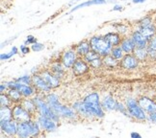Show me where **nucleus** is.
Instances as JSON below:
<instances>
[{"label": "nucleus", "instance_id": "f257e3e1", "mask_svg": "<svg viewBox=\"0 0 156 138\" xmlns=\"http://www.w3.org/2000/svg\"><path fill=\"white\" fill-rule=\"evenodd\" d=\"M73 109L84 116H95L102 118L104 111L99 102V96L98 93H91L84 98L83 102H77L73 105Z\"/></svg>", "mask_w": 156, "mask_h": 138}, {"label": "nucleus", "instance_id": "f03ea898", "mask_svg": "<svg viewBox=\"0 0 156 138\" xmlns=\"http://www.w3.org/2000/svg\"><path fill=\"white\" fill-rule=\"evenodd\" d=\"M46 102L59 116L69 118V119H73L75 117V112L71 109H69V107L66 106L60 103L57 95L48 94L46 96Z\"/></svg>", "mask_w": 156, "mask_h": 138}, {"label": "nucleus", "instance_id": "7ed1b4c3", "mask_svg": "<svg viewBox=\"0 0 156 138\" xmlns=\"http://www.w3.org/2000/svg\"><path fill=\"white\" fill-rule=\"evenodd\" d=\"M40 131L41 126L38 122L32 121V120L19 123V127H17V135L22 138L38 136Z\"/></svg>", "mask_w": 156, "mask_h": 138}, {"label": "nucleus", "instance_id": "20e7f679", "mask_svg": "<svg viewBox=\"0 0 156 138\" xmlns=\"http://www.w3.org/2000/svg\"><path fill=\"white\" fill-rule=\"evenodd\" d=\"M89 42L91 45V49L97 52L99 56L106 57L111 54L112 45L105 37H94L90 39Z\"/></svg>", "mask_w": 156, "mask_h": 138}, {"label": "nucleus", "instance_id": "39448f33", "mask_svg": "<svg viewBox=\"0 0 156 138\" xmlns=\"http://www.w3.org/2000/svg\"><path fill=\"white\" fill-rule=\"evenodd\" d=\"M34 102H35L36 106H37V109H38V111L40 114L44 115L45 117H48V118L54 120L55 122L59 121V115L52 109V107L47 104V102L45 103L43 99H41L39 97H36L34 99Z\"/></svg>", "mask_w": 156, "mask_h": 138}, {"label": "nucleus", "instance_id": "423d86ee", "mask_svg": "<svg viewBox=\"0 0 156 138\" xmlns=\"http://www.w3.org/2000/svg\"><path fill=\"white\" fill-rule=\"evenodd\" d=\"M126 107L127 110L129 112V114L131 116H133L134 118L141 120V121H145L147 119L145 110H144L141 106L139 105L137 101H135L134 99H128L126 102Z\"/></svg>", "mask_w": 156, "mask_h": 138}, {"label": "nucleus", "instance_id": "0eeeda50", "mask_svg": "<svg viewBox=\"0 0 156 138\" xmlns=\"http://www.w3.org/2000/svg\"><path fill=\"white\" fill-rule=\"evenodd\" d=\"M31 116H32L31 113L28 110H26L21 106V104L16 105L13 107V119L16 120L17 123L29 121V120H31Z\"/></svg>", "mask_w": 156, "mask_h": 138}, {"label": "nucleus", "instance_id": "6e6552de", "mask_svg": "<svg viewBox=\"0 0 156 138\" xmlns=\"http://www.w3.org/2000/svg\"><path fill=\"white\" fill-rule=\"evenodd\" d=\"M8 86L10 88H16L20 93L24 96V97L28 98L30 96L34 94V88L32 87L31 85H26V83H22L20 82H9Z\"/></svg>", "mask_w": 156, "mask_h": 138}, {"label": "nucleus", "instance_id": "1a4fd4ad", "mask_svg": "<svg viewBox=\"0 0 156 138\" xmlns=\"http://www.w3.org/2000/svg\"><path fill=\"white\" fill-rule=\"evenodd\" d=\"M17 127H19V124L14 119L1 121V130L8 135L13 136L17 134Z\"/></svg>", "mask_w": 156, "mask_h": 138}, {"label": "nucleus", "instance_id": "9d476101", "mask_svg": "<svg viewBox=\"0 0 156 138\" xmlns=\"http://www.w3.org/2000/svg\"><path fill=\"white\" fill-rule=\"evenodd\" d=\"M37 122L41 126V128L44 129L46 131H54L57 128L56 122L54 121V120H52L48 117H45L41 114H39Z\"/></svg>", "mask_w": 156, "mask_h": 138}, {"label": "nucleus", "instance_id": "9b49d317", "mask_svg": "<svg viewBox=\"0 0 156 138\" xmlns=\"http://www.w3.org/2000/svg\"><path fill=\"white\" fill-rule=\"evenodd\" d=\"M138 103H139L142 109L145 111H147L148 114L156 113V103L153 100L147 97H142L138 100Z\"/></svg>", "mask_w": 156, "mask_h": 138}, {"label": "nucleus", "instance_id": "f8f14e48", "mask_svg": "<svg viewBox=\"0 0 156 138\" xmlns=\"http://www.w3.org/2000/svg\"><path fill=\"white\" fill-rule=\"evenodd\" d=\"M32 85L43 92H49L51 89V87L47 85L41 75H34L32 77Z\"/></svg>", "mask_w": 156, "mask_h": 138}, {"label": "nucleus", "instance_id": "ddd939ff", "mask_svg": "<svg viewBox=\"0 0 156 138\" xmlns=\"http://www.w3.org/2000/svg\"><path fill=\"white\" fill-rule=\"evenodd\" d=\"M138 62H139V59L135 56L127 54L122 59V66L125 69H135L138 66Z\"/></svg>", "mask_w": 156, "mask_h": 138}, {"label": "nucleus", "instance_id": "4468645a", "mask_svg": "<svg viewBox=\"0 0 156 138\" xmlns=\"http://www.w3.org/2000/svg\"><path fill=\"white\" fill-rule=\"evenodd\" d=\"M41 77L44 78L46 83L51 88H56L60 86L59 77H57L54 73H51L49 71H44L43 73H41Z\"/></svg>", "mask_w": 156, "mask_h": 138}, {"label": "nucleus", "instance_id": "2eb2a0df", "mask_svg": "<svg viewBox=\"0 0 156 138\" xmlns=\"http://www.w3.org/2000/svg\"><path fill=\"white\" fill-rule=\"evenodd\" d=\"M76 51L69 50L66 52L62 57V63L66 68L73 67V63L76 61Z\"/></svg>", "mask_w": 156, "mask_h": 138}, {"label": "nucleus", "instance_id": "dca6fc26", "mask_svg": "<svg viewBox=\"0 0 156 138\" xmlns=\"http://www.w3.org/2000/svg\"><path fill=\"white\" fill-rule=\"evenodd\" d=\"M89 70L88 64L85 62V61H83L81 59H78L75 61V62L73 65V71L76 76L83 75L84 73Z\"/></svg>", "mask_w": 156, "mask_h": 138}, {"label": "nucleus", "instance_id": "f3484780", "mask_svg": "<svg viewBox=\"0 0 156 138\" xmlns=\"http://www.w3.org/2000/svg\"><path fill=\"white\" fill-rule=\"evenodd\" d=\"M132 39L134 40V42L136 44V47H144V48H147V44H148V39L143 35L142 33L138 30V31H135L133 34H132Z\"/></svg>", "mask_w": 156, "mask_h": 138}, {"label": "nucleus", "instance_id": "a211bd4d", "mask_svg": "<svg viewBox=\"0 0 156 138\" xmlns=\"http://www.w3.org/2000/svg\"><path fill=\"white\" fill-rule=\"evenodd\" d=\"M121 47L122 49L123 50V52L130 54V53H133L135 48H136V44L134 42V40L131 39H124L122 42H121Z\"/></svg>", "mask_w": 156, "mask_h": 138}, {"label": "nucleus", "instance_id": "6ab92c4d", "mask_svg": "<svg viewBox=\"0 0 156 138\" xmlns=\"http://www.w3.org/2000/svg\"><path fill=\"white\" fill-rule=\"evenodd\" d=\"M139 31L142 33L143 35H145V37L149 40L156 34V25L154 23H152V24H151V25H148L147 27L140 28Z\"/></svg>", "mask_w": 156, "mask_h": 138}, {"label": "nucleus", "instance_id": "aec40b11", "mask_svg": "<svg viewBox=\"0 0 156 138\" xmlns=\"http://www.w3.org/2000/svg\"><path fill=\"white\" fill-rule=\"evenodd\" d=\"M21 106L24 107L26 110H28L31 114H34V113L38 110L37 106H36L34 100H28V99H24L20 102Z\"/></svg>", "mask_w": 156, "mask_h": 138}, {"label": "nucleus", "instance_id": "412c9836", "mask_svg": "<svg viewBox=\"0 0 156 138\" xmlns=\"http://www.w3.org/2000/svg\"><path fill=\"white\" fill-rule=\"evenodd\" d=\"M90 49H91V45H90V42H87V41H83V42H81L80 44H78L76 46V53L77 55L79 56H86V54L90 51Z\"/></svg>", "mask_w": 156, "mask_h": 138}, {"label": "nucleus", "instance_id": "4be33fe9", "mask_svg": "<svg viewBox=\"0 0 156 138\" xmlns=\"http://www.w3.org/2000/svg\"><path fill=\"white\" fill-rule=\"evenodd\" d=\"M10 99L12 100L13 103H20L22 101V94L20 93V91H19L16 88H11L10 90L8 91V94H7Z\"/></svg>", "mask_w": 156, "mask_h": 138}, {"label": "nucleus", "instance_id": "5701e85b", "mask_svg": "<svg viewBox=\"0 0 156 138\" xmlns=\"http://www.w3.org/2000/svg\"><path fill=\"white\" fill-rule=\"evenodd\" d=\"M134 56L139 59V61H145L148 56V52H147V48H144V47H136L135 50L133 52Z\"/></svg>", "mask_w": 156, "mask_h": 138}, {"label": "nucleus", "instance_id": "b1692460", "mask_svg": "<svg viewBox=\"0 0 156 138\" xmlns=\"http://www.w3.org/2000/svg\"><path fill=\"white\" fill-rule=\"evenodd\" d=\"M117 106L118 103L116 100L114 99L112 96H107L103 100V106L108 110H113V109H117Z\"/></svg>", "mask_w": 156, "mask_h": 138}, {"label": "nucleus", "instance_id": "393cba45", "mask_svg": "<svg viewBox=\"0 0 156 138\" xmlns=\"http://www.w3.org/2000/svg\"><path fill=\"white\" fill-rule=\"evenodd\" d=\"M147 48L148 56L151 58H156V34L149 39Z\"/></svg>", "mask_w": 156, "mask_h": 138}, {"label": "nucleus", "instance_id": "a878e982", "mask_svg": "<svg viewBox=\"0 0 156 138\" xmlns=\"http://www.w3.org/2000/svg\"><path fill=\"white\" fill-rule=\"evenodd\" d=\"M106 39L109 41V43L112 45V46H118L119 43L122 42L121 41V37H119V35L116 34V33H109L105 35Z\"/></svg>", "mask_w": 156, "mask_h": 138}, {"label": "nucleus", "instance_id": "bb28decb", "mask_svg": "<svg viewBox=\"0 0 156 138\" xmlns=\"http://www.w3.org/2000/svg\"><path fill=\"white\" fill-rule=\"evenodd\" d=\"M0 118H1V121L13 119V109H11V106H1Z\"/></svg>", "mask_w": 156, "mask_h": 138}, {"label": "nucleus", "instance_id": "cd10ccee", "mask_svg": "<svg viewBox=\"0 0 156 138\" xmlns=\"http://www.w3.org/2000/svg\"><path fill=\"white\" fill-rule=\"evenodd\" d=\"M106 1L105 0H90V1H87V2H85V3H82V4H80V5H78V6H76L75 8H73L71 11H75V10H77V9H80V8H83V7H86V6H91V5H98V4H103V3H105Z\"/></svg>", "mask_w": 156, "mask_h": 138}, {"label": "nucleus", "instance_id": "c85d7f7f", "mask_svg": "<svg viewBox=\"0 0 156 138\" xmlns=\"http://www.w3.org/2000/svg\"><path fill=\"white\" fill-rule=\"evenodd\" d=\"M51 70H52V73L55 74L57 77H62L64 75V69L62 67V65L56 62V63H54L52 64V66H51Z\"/></svg>", "mask_w": 156, "mask_h": 138}, {"label": "nucleus", "instance_id": "c756f323", "mask_svg": "<svg viewBox=\"0 0 156 138\" xmlns=\"http://www.w3.org/2000/svg\"><path fill=\"white\" fill-rule=\"evenodd\" d=\"M123 50L122 49V47H117L115 46L114 48H112L111 51V55L115 58L116 59H121L123 58Z\"/></svg>", "mask_w": 156, "mask_h": 138}, {"label": "nucleus", "instance_id": "7c9ffc66", "mask_svg": "<svg viewBox=\"0 0 156 138\" xmlns=\"http://www.w3.org/2000/svg\"><path fill=\"white\" fill-rule=\"evenodd\" d=\"M97 58H99V55L94 50H90L85 56V59L88 62H91L92 61H94V59H97Z\"/></svg>", "mask_w": 156, "mask_h": 138}, {"label": "nucleus", "instance_id": "2f4dec72", "mask_svg": "<svg viewBox=\"0 0 156 138\" xmlns=\"http://www.w3.org/2000/svg\"><path fill=\"white\" fill-rule=\"evenodd\" d=\"M12 104H13V102L9 96L1 93V106H11Z\"/></svg>", "mask_w": 156, "mask_h": 138}, {"label": "nucleus", "instance_id": "473e14b6", "mask_svg": "<svg viewBox=\"0 0 156 138\" xmlns=\"http://www.w3.org/2000/svg\"><path fill=\"white\" fill-rule=\"evenodd\" d=\"M152 19L151 16H146V17H144L143 19H141L139 21V26L140 28H144V27H147L148 25H151V24H152Z\"/></svg>", "mask_w": 156, "mask_h": 138}, {"label": "nucleus", "instance_id": "72a5a7b5", "mask_svg": "<svg viewBox=\"0 0 156 138\" xmlns=\"http://www.w3.org/2000/svg\"><path fill=\"white\" fill-rule=\"evenodd\" d=\"M103 62H104L105 64L109 65V66H115V65L117 64V59H116L115 58H114L112 55H111V56L108 55V56L104 57Z\"/></svg>", "mask_w": 156, "mask_h": 138}, {"label": "nucleus", "instance_id": "f704fd0d", "mask_svg": "<svg viewBox=\"0 0 156 138\" xmlns=\"http://www.w3.org/2000/svg\"><path fill=\"white\" fill-rule=\"evenodd\" d=\"M17 53V48L16 47H14L13 49H12V51L9 53V54H2L1 55V59L3 61V59H10L12 56H14V55H16V54Z\"/></svg>", "mask_w": 156, "mask_h": 138}, {"label": "nucleus", "instance_id": "c9c22d12", "mask_svg": "<svg viewBox=\"0 0 156 138\" xmlns=\"http://www.w3.org/2000/svg\"><path fill=\"white\" fill-rule=\"evenodd\" d=\"M16 82H20L22 83H26V85H31L32 83V78H30L29 76H23L20 77V79H17Z\"/></svg>", "mask_w": 156, "mask_h": 138}, {"label": "nucleus", "instance_id": "e433bc0d", "mask_svg": "<svg viewBox=\"0 0 156 138\" xmlns=\"http://www.w3.org/2000/svg\"><path fill=\"white\" fill-rule=\"evenodd\" d=\"M102 62L103 61H101L100 58H97V59H94V61H92L91 62H90V64H91L94 68H98V67L100 66L101 64H102Z\"/></svg>", "mask_w": 156, "mask_h": 138}, {"label": "nucleus", "instance_id": "4c0bfd02", "mask_svg": "<svg viewBox=\"0 0 156 138\" xmlns=\"http://www.w3.org/2000/svg\"><path fill=\"white\" fill-rule=\"evenodd\" d=\"M43 49H44V45L43 44L38 43V42H35V43L32 44V50L33 51L38 52V51H41V50H43Z\"/></svg>", "mask_w": 156, "mask_h": 138}, {"label": "nucleus", "instance_id": "58836bf2", "mask_svg": "<svg viewBox=\"0 0 156 138\" xmlns=\"http://www.w3.org/2000/svg\"><path fill=\"white\" fill-rule=\"evenodd\" d=\"M35 42H37V39H36L33 35H28L27 37V39H26V44L28 43V44H33V43H35Z\"/></svg>", "mask_w": 156, "mask_h": 138}, {"label": "nucleus", "instance_id": "ea45409f", "mask_svg": "<svg viewBox=\"0 0 156 138\" xmlns=\"http://www.w3.org/2000/svg\"><path fill=\"white\" fill-rule=\"evenodd\" d=\"M20 51H21L22 54H28L29 51H30V49H29V47H28V46L22 45V46L20 47Z\"/></svg>", "mask_w": 156, "mask_h": 138}, {"label": "nucleus", "instance_id": "a19ab883", "mask_svg": "<svg viewBox=\"0 0 156 138\" xmlns=\"http://www.w3.org/2000/svg\"><path fill=\"white\" fill-rule=\"evenodd\" d=\"M131 137H132V138H135V137L141 138V135H140L139 133H131Z\"/></svg>", "mask_w": 156, "mask_h": 138}, {"label": "nucleus", "instance_id": "79ce46f5", "mask_svg": "<svg viewBox=\"0 0 156 138\" xmlns=\"http://www.w3.org/2000/svg\"><path fill=\"white\" fill-rule=\"evenodd\" d=\"M114 11H119V10H122V6H116L115 8L113 9Z\"/></svg>", "mask_w": 156, "mask_h": 138}, {"label": "nucleus", "instance_id": "37998d69", "mask_svg": "<svg viewBox=\"0 0 156 138\" xmlns=\"http://www.w3.org/2000/svg\"><path fill=\"white\" fill-rule=\"evenodd\" d=\"M146 0H133L134 3H142V2H145Z\"/></svg>", "mask_w": 156, "mask_h": 138}, {"label": "nucleus", "instance_id": "c03bdc74", "mask_svg": "<svg viewBox=\"0 0 156 138\" xmlns=\"http://www.w3.org/2000/svg\"><path fill=\"white\" fill-rule=\"evenodd\" d=\"M6 88V86L4 87V85H1V93H3V91H4V89Z\"/></svg>", "mask_w": 156, "mask_h": 138}]
</instances>
